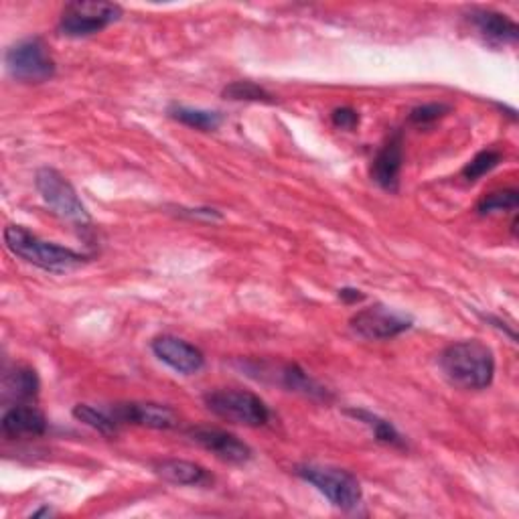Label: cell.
Listing matches in <instances>:
<instances>
[{
	"mask_svg": "<svg viewBox=\"0 0 519 519\" xmlns=\"http://www.w3.org/2000/svg\"><path fill=\"white\" fill-rule=\"evenodd\" d=\"M444 378L461 390H485L495 378V357L491 347L471 339L451 343L438 357Z\"/></svg>",
	"mask_w": 519,
	"mask_h": 519,
	"instance_id": "6da1fadb",
	"label": "cell"
},
{
	"mask_svg": "<svg viewBox=\"0 0 519 519\" xmlns=\"http://www.w3.org/2000/svg\"><path fill=\"white\" fill-rule=\"evenodd\" d=\"M5 246L13 256L25 260L27 264H33L41 270L55 272V274L73 272L82 268L90 260L86 254L59 246L55 242L41 240L39 236H35L23 226H7Z\"/></svg>",
	"mask_w": 519,
	"mask_h": 519,
	"instance_id": "7a4b0ae2",
	"label": "cell"
},
{
	"mask_svg": "<svg viewBox=\"0 0 519 519\" xmlns=\"http://www.w3.org/2000/svg\"><path fill=\"white\" fill-rule=\"evenodd\" d=\"M296 475L311 483L319 493H323L335 507L343 511H353L361 505V483L345 469L307 463L296 467Z\"/></svg>",
	"mask_w": 519,
	"mask_h": 519,
	"instance_id": "3957f363",
	"label": "cell"
},
{
	"mask_svg": "<svg viewBox=\"0 0 519 519\" xmlns=\"http://www.w3.org/2000/svg\"><path fill=\"white\" fill-rule=\"evenodd\" d=\"M205 406L221 420L258 428L268 424L270 410L266 402L248 390H215L205 396Z\"/></svg>",
	"mask_w": 519,
	"mask_h": 519,
	"instance_id": "277c9868",
	"label": "cell"
},
{
	"mask_svg": "<svg viewBox=\"0 0 519 519\" xmlns=\"http://www.w3.org/2000/svg\"><path fill=\"white\" fill-rule=\"evenodd\" d=\"M35 185H37V191L41 193L43 201L49 205V209L55 215H59L67 221H73V224H78V226L90 224L88 207L80 199L78 191L73 189V185L59 171L49 169V167L39 169L35 175Z\"/></svg>",
	"mask_w": 519,
	"mask_h": 519,
	"instance_id": "5b68a950",
	"label": "cell"
},
{
	"mask_svg": "<svg viewBox=\"0 0 519 519\" xmlns=\"http://www.w3.org/2000/svg\"><path fill=\"white\" fill-rule=\"evenodd\" d=\"M122 17V9L114 3H98V0H78V3L65 5L61 19H59V31L65 37H90L112 23H116Z\"/></svg>",
	"mask_w": 519,
	"mask_h": 519,
	"instance_id": "8992f818",
	"label": "cell"
},
{
	"mask_svg": "<svg viewBox=\"0 0 519 519\" xmlns=\"http://www.w3.org/2000/svg\"><path fill=\"white\" fill-rule=\"evenodd\" d=\"M5 61L11 76L23 84H43L55 76V61L39 37L13 45L7 51Z\"/></svg>",
	"mask_w": 519,
	"mask_h": 519,
	"instance_id": "52a82bcc",
	"label": "cell"
},
{
	"mask_svg": "<svg viewBox=\"0 0 519 519\" xmlns=\"http://www.w3.org/2000/svg\"><path fill=\"white\" fill-rule=\"evenodd\" d=\"M246 372L258 380H270L278 386H282L288 392L303 394L311 400H329V392L317 384L305 369L294 363H282V365H266V363H246Z\"/></svg>",
	"mask_w": 519,
	"mask_h": 519,
	"instance_id": "ba28073f",
	"label": "cell"
},
{
	"mask_svg": "<svg viewBox=\"0 0 519 519\" xmlns=\"http://www.w3.org/2000/svg\"><path fill=\"white\" fill-rule=\"evenodd\" d=\"M410 327V317L382 305L363 309L351 319V329L367 341H388L406 333Z\"/></svg>",
	"mask_w": 519,
	"mask_h": 519,
	"instance_id": "9c48e42d",
	"label": "cell"
},
{
	"mask_svg": "<svg viewBox=\"0 0 519 519\" xmlns=\"http://www.w3.org/2000/svg\"><path fill=\"white\" fill-rule=\"evenodd\" d=\"M187 436L199 444L201 449L215 455L219 461L232 463V465H244L252 459V449L244 440H240L236 434L226 432L221 428L211 426H195L187 432Z\"/></svg>",
	"mask_w": 519,
	"mask_h": 519,
	"instance_id": "30bf717a",
	"label": "cell"
},
{
	"mask_svg": "<svg viewBox=\"0 0 519 519\" xmlns=\"http://www.w3.org/2000/svg\"><path fill=\"white\" fill-rule=\"evenodd\" d=\"M151 349L165 365H169L173 369V372L183 374V376L199 374L205 365V357H203L201 349H197L195 345H191L185 339H179L175 335L157 337L153 341Z\"/></svg>",
	"mask_w": 519,
	"mask_h": 519,
	"instance_id": "8fae6325",
	"label": "cell"
},
{
	"mask_svg": "<svg viewBox=\"0 0 519 519\" xmlns=\"http://www.w3.org/2000/svg\"><path fill=\"white\" fill-rule=\"evenodd\" d=\"M114 418L122 424H138L155 430H171L177 428L179 416L173 408L155 404V402H128L116 404L112 408Z\"/></svg>",
	"mask_w": 519,
	"mask_h": 519,
	"instance_id": "7c38bea8",
	"label": "cell"
},
{
	"mask_svg": "<svg viewBox=\"0 0 519 519\" xmlns=\"http://www.w3.org/2000/svg\"><path fill=\"white\" fill-rule=\"evenodd\" d=\"M404 163V148H402V134L396 132L376 155L372 163V179L386 191H398L400 187V173Z\"/></svg>",
	"mask_w": 519,
	"mask_h": 519,
	"instance_id": "4fadbf2b",
	"label": "cell"
},
{
	"mask_svg": "<svg viewBox=\"0 0 519 519\" xmlns=\"http://www.w3.org/2000/svg\"><path fill=\"white\" fill-rule=\"evenodd\" d=\"M47 430L45 414L29 404H17L3 416V434L9 438L41 436Z\"/></svg>",
	"mask_w": 519,
	"mask_h": 519,
	"instance_id": "5bb4252c",
	"label": "cell"
},
{
	"mask_svg": "<svg viewBox=\"0 0 519 519\" xmlns=\"http://www.w3.org/2000/svg\"><path fill=\"white\" fill-rule=\"evenodd\" d=\"M471 23L489 43H515L519 39V29L507 15L495 11H475L471 15Z\"/></svg>",
	"mask_w": 519,
	"mask_h": 519,
	"instance_id": "9a60e30c",
	"label": "cell"
},
{
	"mask_svg": "<svg viewBox=\"0 0 519 519\" xmlns=\"http://www.w3.org/2000/svg\"><path fill=\"white\" fill-rule=\"evenodd\" d=\"M155 473L173 485H185V487H199L209 481V473L201 465L189 461H177V459L157 463Z\"/></svg>",
	"mask_w": 519,
	"mask_h": 519,
	"instance_id": "2e32d148",
	"label": "cell"
},
{
	"mask_svg": "<svg viewBox=\"0 0 519 519\" xmlns=\"http://www.w3.org/2000/svg\"><path fill=\"white\" fill-rule=\"evenodd\" d=\"M5 394L11 396L13 400H31L39 394V378L35 374V369L25 367V365H17L11 374L5 376Z\"/></svg>",
	"mask_w": 519,
	"mask_h": 519,
	"instance_id": "e0dca14e",
	"label": "cell"
},
{
	"mask_svg": "<svg viewBox=\"0 0 519 519\" xmlns=\"http://www.w3.org/2000/svg\"><path fill=\"white\" fill-rule=\"evenodd\" d=\"M347 414L353 416L355 420L363 422L365 426L372 428V432H374L378 442L388 444V447H402V449L406 447L402 434L394 428V424L384 420V418H380L378 414H372V412L363 410V408H351V410H347Z\"/></svg>",
	"mask_w": 519,
	"mask_h": 519,
	"instance_id": "ac0fdd59",
	"label": "cell"
},
{
	"mask_svg": "<svg viewBox=\"0 0 519 519\" xmlns=\"http://www.w3.org/2000/svg\"><path fill=\"white\" fill-rule=\"evenodd\" d=\"M169 116L189 128L201 130V132H213L221 126L224 118L215 110H203V108H191V106H171Z\"/></svg>",
	"mask_w": 519,
	"mask_h": 519,
	"instance_id": "d6986e66",
	"label": "cell"
},
{
	"mask_svg": "<svg viewBox=\"0 0 519 519\" xmlns=\"http://www.w3.org/2000/svg\"><path fill=\"white\" fill-rule=\"evenodd\" d=\"M73 416H76L80 422H84L86 426H90L106 436L116 434L120 428V422L114 418L112 410H100V408H94L88 404H78L76 408H73Z\"/></svg>",
	"mask_w": 519,
	"mask_h": 519,
	"instance_id": "ffe728a7",
	"label": "cell"
},
{
	"mask_svg": "<svg viewBox=\"0 0 519 519\" xmlns=\"http://www.w3.org/2000/svg\"><path fill=\"white\" fill-rule=\"evenodd\" d=\"M224 98L234 100V102H264V104L274 102V96L254 82H234V84H230L224 90Z\"/></svg>",
	"mask_w": 519,
	"mask_h": 519,
	"instance_id": "44dd1931",
	"label": "cell"
},
{
	"mask_svg": "<svg viewBox=\"0 0 519 519\" xmlns=\"http://www.w3.org/2000/svg\"><path fill=\"white\" fill-rule=\"evenodd\" d=\"M501 153L499 151H493V148H487V151H481L477 153L463 169V177L467 181H477L481 179L483 175L491 173L499 163H501Z\"/></svg>",
	"mask_w": 519,
	"mask_h": 519,
	"instance_id": "7402d4cb",
	"label": "cell"
},
{
	"mask_svg": "<svg viewBox=\"0 0 519 519\" xmlns=\"http://www.w3.org/2000/svg\"><path fill=\"white\" fill-rule=\"evenodd\" d=\"M517 191L513 189H503V191H495L489 193L487 197H483L477 205V211L481 215H489V213H499V211H515L517 209Z\"/></svg>",
	"mask_w": 519,
	"mask_h": 519,
	"instance_id": "603a6c76",
	"label": "cell"
},
{
	"mask_svg": "<svg viewBox=\"0 0 519 519\" xmlns=\"http://www.w3.org/2000/svg\"><path fill=\"white\" fill-rule=\"evenodd\" d=\"M449 112H451L449 104H438V102L422 104V106H416L410 112V122L416 124V126H428V124H434L436 120H440L444 114H449Z\"/></svg>",
	"mask_w": 519,
	"mask_h": 519,
	"instance_id": "cb8c5ba5",
	"label": "cell"
},
{
	"mask_svg": "<svg viewBox=\"0 0 519 519\" xmlns=\"http://www.w3.org/2000/svg\"><path fill=\"white\" fill-rule=\"evenodd\" d=\"M331 122H333L335 128L353 130L359 124V114L353 108H347V106L345 108H337L331 114Z\"/></svg>",
	"mask_w": 519,
	"mask_h": 519,
	"instance_id": "d4e9b609",
	"label": "cell"
},
{
	"mask_svg": "<svg viewBox=\"0 0 519 519\" xmlns=\"http://www.w3.org/2000/svg\"><path fill=\"white\" fill-rule=\"evenodd\" d=\"M339 299L347 305H353V303H361L365 299V294L357 288H341L339 290Z\"/></svg>",
	"mask_w": 519,
	"mask_h": 519,
	"instance_id": "484cf974",
	"label": "cell"
},
{
	"mask_svg": "<svg viewBox=\"0 0 519 519\" xmlns=\"http://www.w3.org/2000/svg\"><path fill=\"white\" fill-rule=\"evenodd\" d=\"M39 515H51V509H41V511L33 513V517H39Z\"/></svg>",
	"mask_w": 519,
	"mask_h": 519,
	"instance_id": "4316f807",
	"label": "cell"
}]
</instances>
